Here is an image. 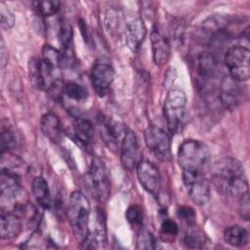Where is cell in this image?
Instances as JSON below:
<instances>
[{
  "label": "cell",
  "mask_w": 250,
  "mask_h": 250,
  "mask_svg": "<svg viewBox=\"0 0 250 250\" xmlns=\"http://www.w3.org/2000/svg\"><path fill=\"white\" fill-rule=\"evenodd\" d=\"M62 93L71 100L84 101L88 97L87 90L80 84L70 81L62 85Z\"/></svg>",
  "instance_id": "obj_25"
},
{
  "label": "cell",
  "mask_w": 250,
  "mask_h": 250,
  "mask_svg": "<svg viewBox=\"0 0 250 250\" xmlns=\"http://www.w3.org/2000/svg\"><path fill=\"white\" fill-rule=\"evenodd\" d=\"M22 193L20 184V178L14 171L6 168H1L0 176V195H1V209L7 210L11 205L13 212L19 211L24 205L19 204V199Z\"/></svg>",
  "instance_id": "obj_7"
},
{
  "label": "cell",
  "mask_w": 250,
  "mask_h": 250,
  "mask_svg": "<svg viewBox=\"0 0 250 250\" xmlns=\"http://www.w3.org/2000/svg\"><path fill=\"white\" fill-rule=\"evenodd\" d=\"M136 169L140 184L147 192L156 196L161 187V176L158 168L148 160H141Z\"/></svg>",
  "instance_id": "obj_11"
},
{
  "label": "cell",
  "mask_w": 250,
  "mask_h": 250,
  "mask_svg": "<svg viewBox=\"0 0 250 250\" xmlns=\"http://www.w3.org/2000/svg\"><path fill=\"white\" fill-rule=\"evenodd\" d=\"M224 62L229 76L237 82L247 81L250 76V52L245 46H232L225 54Z\"/></svg>",
  "instance_id": "obj_6"
},
{
  "label": "cell",
  "mask_w": 250,
  "mask_h": 250,
  "mask_svg": "<svg viewBox=\"0 0 250 250\" xmlns=\"http://www.w3.org/2000/svg\"><path fill=\"white\" fill-rule=\"evenodd\" d=\"M21 229V220L16 212L1 209L0 236L2 239H11L18 236Z\"/></svg>",
  "instance_id": "obj_18"
},
{
  "label": "cell",
  "mask_w": 250,
  "mask_h": 250,
  "mask_svg": "<svg viewBox=\"0 0 250 250\" xmlns=\"http://www.w3.org/2000/svg\"><path fill=\"white\" fill-rule=\"evenodd\" d=\"M157 247L156 245V239L153 236V234L148 230H141L138 238H137V249H155Z\"/></svg>",
  "instance_id": "obj_28"
},
{
  "label": "cell",
  "mask_w": 250,
  "mask_h": 250,
  "mask_svg": "<svg viewBox=\"0 0 250 250\" xmlns=\"http://www.w3.org/2000/svg\"><path fill=\"white\" fill-rule=\"evenodd\" d=\"M69 136L80 146L88 148L94 136V128L92 123L84 118L75 119L72 132Z\"/></svg>",
  "instance_id": "obj_20"
},
{
  "label": "cell",
  "mask_w": 250,
  "mask_h": 250,
  "mask_svg": "<svg viewBox=\"0 0 250 250\" xmlns=\"http://www.w3.org/2000/svg\"><path fill=\"white\" fill-rule=\"evenodd\" d=\"M99 128L101 137L106 146L111 149L116 148L118 146L121 135L125 134L123 126L117 121L103 116L99 119Z\"/></svg>",
  "instance_id": "obj_17"
},
{
  "label": "cell",
  "mask_w": 250,
  "mask_h": 250,
  "mask_svg": "<svg viewBox=\"0 0 250 250\" xmlns=\"http://www.w3.org/2000/svg\"><path fill=\"white\" fill-rule=\"evenodd\" d=\"M61 60L62 55L57 49H55L51 45H45L43 47L41 62L43 65L58 79L60 69L62 68Z\"/></svg>",
  "instance_id": "obj_21"
},
{
  "label": "cell",
  "mask_w": 250,
  "mask_h": 250,
  "mask_svg": "<svg viewBox=\"0 0 250 250\" xmlns=\"http://www.w3.org/2000/svg\"><path fill=\"white\" fill-rule=\"evenodd\" d=\"M239 204H238V210L240 213V216L248 221L250 216V206H249V193L246 192L239 198Z\"/></svg>",
  "instance_id": "obj_34"
},
{
  "label": "cell",
  "mask_w": 250,
  "mask_h": 250,
  "mask_svg": "<svg viewBox=\"0 0 250 250\" xmlns=\"http://www.w3.org/2000/svg\"><path fill=\"white\" fill-rule=\"evenodd\" d=\"M146 34V28L140 17L133 16L125 20L124 36L127 46L132 51H138L144 42Z\"/></svg>",
  "instance_id": "obj_13"
},
{
  "label": "cell",
  "mask_w": 250,
  "mask_h": 250,
  "mask_svg": "<svg viewBox=\"0 0 250 250\" xmlns=\"http://www.w3.org/2000/svg\"><path fill=\"white\" fill-rule=\"evenodd\" d=\"M0 24L3 29H10L11 27L14 26L15 23L14 14L3 2L0 3Z\"/></svg>",
  "instance_id": "obj_30"
},
{
  "label": "cell",
  "mask_w": 250,
  "mask_h": 250,
  "mask_svg": "<svg viewBox=\"0 0 250 250\" xmlns=\"http://www.w3.org/2000/svg\"><path fill=\"white\" fill-rule=\"evenodd\" d=\"M106 229L104 214L101 209L97 208L95 214V224L93 229L87 232V235L82 240L85 248H99L106 245Z\"/></svg>",
  "instance_id": "obj_14"
},
{
  "label": "cell",
  "mask_w": 250,
  "mask_h": 250,
  "mask_svg": "<svg viewBox=\"0 0 250 250\" xmlns=\"http://www.w3.org/2000/svg\"><path fill=\"white\" fill-rule=\"evenodd\" d=\"M34 8L44 17H50L57 14L60 10L61 3L57 0H45L33 2Z\"/></svg>",
  "instance_id": "obj_26"
},
{
  "label": "cell",
  "mask_w": 250,
  "mask_h": 250,
  "mask_svg": "<svg viewBox=\"0 0 250 250\" xmlns=\"http://www.w3.org/2000/svg\"><path fill=\"white\" fill-rule=\"evenodd\" d=\"M43 135L53 143H60L62 137V127L60 118L53 112L45 113L40 120Z\"/></svg>",
  "instance_id": "obj_19"
},
{
  "label": "cell",
  "mask_w": 250,
  "mask_h": 250,
  "mask_svg": "<svg viewBox=\"0 0 250 250\" xmlns=\"http://www.w3.org/2000/svg\"><path fill=\"white\" fill-rule=\"evenodd\" d=\"M32 193L37 203L44 209H49L52 205L51 192L46 180L43 177H36L32 182Z\"/></svg>",
  "instance_id": "obj_22"
},
{
  "label": "cell",
  "mask_w": 250,
  "mask_h": 250,
  "mask_svg": "<svg viewBox=\"0 0 250 250\" xmlns=\"http://www.w3.org/2000/svg\"><path fill=\"white\" fill-rule=\"evenodd\" d=\"M84 181L88 191L97 201L107 200L110 194V178L107 168L101 159H93Z\"/></svg>",
  "instance_id": "obj_4"
},
{
  "label": "cell",
  "mask_w": 250,
  "mask_h": 250,
  "mask_svg": "<svg viewBox=\"0 0 250 250\" xmlns=\"http://www.w3.org/2000/svg\"><path fill=\"white\" fill-rule=\"evenodd\" d=\"M178 231H179L178 225L173 220L166 219L161 223V232L165 236L175 237L178 234Z\"/></svg>",
  "instance_id": "obj_32"
},
{
  "label": "cell",
  "mask_w": 250,
  "mask_h": 250,
  "mask_svg": "<svg viewBox=\"0 0 250 250\" xmlns=\"http://www.w3.org/2000/svg\"><path fill=\"white\" fill-rule=\"evenodd\" d=\"M225 241L234 247H243L248 243L249 234L246 229L240 226H230L224 231Z\"/></svg>",
  "instance_id": "obj_23"
},
{
  "label": "cell",
  "mask_w": 250,
  "mask_h": 250,
  "mask_svg": "<svg viewBox=\"0 0 250 250\" xmlns=\"http://www.w3.org/2000/svg\"><path fill=\"white\" fill-rule=\"evenodd\" d=\"M0 144H1V152L2 154L5 153V151H8L9 149H13L17 146L18 141L13 131L7 129L1 133L0 138Z\"/></svg>",
  "instance_id": "obj_29"
},
{
  "label": "cell",
  "mask_w": 250,
  "mask_h": 250,
  "mask_svg": "<svg viewBox=\"0 0 250 250\" xmlns=\"http://www.w3.org/2000/svg\"><path fill=\"white\" fill-rule=\"evenodd\" d=\"M4 52H5V45H4V40L2 39V40H1V62H2V66H3L4 63H5V60H4L5 55H4Z\"/></svg>",
  "instance_id": "obj_35"
},
{
  "label": "cell",
  "mask_w": 250,
  "mask_h": 250,
  "mask_svg": "<svg viewBox=\"0 0 250 250\" xmlns=\"http://www.w3.org/2000/svg\"><path fill=\"white\" fill-rule=\"evenodd\" d=\"M187 97L181 90H171L164 101L163 113L171 134L179 133L187 120Z\"/></svg>",
  "instance_id": "obj_5"
},
{
  "label": "cell",
  "mask_w": 250,
  "mask_h": 250,
  "mask_svg": "<svg viewBox=\"0 0 250 250\" xmlns=\"http://www.w3.org/2000/svg\"><path fill=\"white\" fill-rule=\"evenodd\" d=\"M197 70L201 81L202 90H206L210 81L214 80L219 72V64L216 57L208 52L201 53L197 58Z\"/></svg>",
  "instance_id": "obj_15"
},
{
  "label": "cell",
  "mask_w": 250,
  "mask_h": 250,
  "mask_svg": "<svg viewBox=\"0 0 250 250\" xmlns=\"http://www.w3.org/2000/svg\"><path fill=\"white\" fill-rule=\"evenodd\" d=\"M210 151L200 141L187 140L178 149V163L183 172H204L209 163Z\"/></svg>",
  "instance_id": "obj_2"
},
{
  "label": "cell",
  "mask_w": 250,
  "mask_h": 250,
  "mask_svg": "<svg viewBox=\"0 0 250 250\" xmlns=\"http://www.w3.org/2000/svg\"><path fill=\"white\" fill-rule=\"evenodd\" d=\"M150 43L153 62L157 66L161 67L169 60L171 52L170 42L168 38L158 30V28L154 27L150 32Z\"/></svg>",
  "instance_id": "obj_16"
},
{
  "label": "cell",
  "mask_w": 250,
  "mask_h": 250,
  "mask_svg": "<svg viewBox=\"0 0 250 250\" xmlns=\"http://www.w3.org/2000/svg\"><path fill=\"white\" fill-rule=\"evenodd\" d=\"M183 181L188 196L197 205H204L210 198V186L201 172H183Z\"/></svg>",
  "instance_id": "obj_9"
},
{
  "label": "cell",
  "mask_w": 250,
  "mask_h": 250,
  "mask_svg": "<svg viewBox=\"0 0 250 250\" xmlns=\"http://www.w3.org/2000/svg\"><path fill=\"white\" fill-rule=\"evenodd\" d=\"M212 179L218 190L230 197L239 198L248 192L243 167L233 158L217 161L212 168Z\"/></svg>",
  "instance_id": "obj_1"
},
{
  "label": "cell",
  "mask_w": 250,
  "mask_h": 250,
  "mask_svg": "<svg viewBox=\"0 0 250 250\" xmlns=\"http://www.w3.org/2000/svg\"><path fill=\"white\" fill-rule=\"evenodd\" d=\"M187 247L191 249H201L205 246L207 242V237L205 233L199 229L192 228L188 230L184 238Z\"/></svg>",
  "instance_id": "obj_24"
},
{
  "label": "cell",
  "mask_w": 250,
  "mask_h": 250,
  "mask_svg": "<svg viewBox=\"0 0 250 250\" xmlns=\"http://www.w3.org/2000/svg\"><path fill=\"white\" fill-rule=\"evenodd\" d=\"M66 216L76 237L83 240L88 232L90 217V203L84 193L75 190L70 194Z\"/></svg>",
  "instance_id": "obj_3"
},
{
  "label": "cell",
  "mask_w": 250,
  "mask_h": 250,
  "mask_svg": "<svg viewBox=\"0 0 250 250\" xmlns=\"http://www.w3.org/2000/svg\"><path fill=\"white\" fill-rule=\"evenodd\" d=\"M177 216L186 221L188 224H192L195 222V213L194 210L189 206H182L177 210Z\"/></svg>",
  "instance_id": "obj_33"
},
{
  "label": "cell",
  "mask_w": 250,
  "mask_h": 250,
  "mask_svg": "<svg viewBox=\"0 0 250 250\" xmlns=\"http://www.w3.org/2000/svg\"><path fill=\"white\" fill-rule=\"evenodd\" d=\"M144 136L146 146L158 160L167 162L171 159V141L164 130L150 125L146 129Z\"/></svg>",
  "instance_id": "obj_8"
},
{
  "label": "cell",
  "mask_w": 250,
  "mask_h": 250,
  "mask_svg": "<svg viewBox=\"0 0 250 250\" xmlns=\"http://www.w3.org/2000/svg\"><path fill=\"white\" fill-rule=\"evenodd\" d=\"M120 159L123 167L128 171L135 170L142 160V151L138 138L131 130H127L123 135L120 144Z\"/></svg>",
  "instance_id": "obj_10"
},
{
  "label": "cell",
  "mask_w": 250,
  "mask_h": 250,
  "mask_svg": "<svg viewBox=\"0 0 250 250\" xmlns=\"http://www.w3.org/2000/svg\"><path fill=\"white\" fill-rule=\"evenodd\" d=\"M114 79V69L106 62H97L91 70V82L94 90L100 97L107 94Z\"/></svg>",
  "instance_id": "obj_12"
},
{
  "label": "cell",
  "mask_w": 250,
  "mask_h": 250,
  "mask_svg": "<svg viewBox=\"0 0 250 250\" xmlns=\"http://www.w3.org/2000/svg\"><path fill=\"white\" fill-rule=\"evenodd\" d=\"M72 27L66 21H62L59 27V39L63 48L72 47Z\"/></svg>",
  "instance_id": "obj_27"
},
{
  "label": "cell",
  "mask_w": 250,
  "mask_h": 250,
  "mask_svg": "<svg viewBox=\"0 0 250 250\" xmlns=\"http://www.w3.org/2000/svg\"><path fill=\"white\" fill-rule=\"evenodd\" d=\"M126 219L133 227H140L143 222V212L140 206L132 205L126 211Z\"/></svg>",
  "instance_id": "obj_31"
}]
</instances>
